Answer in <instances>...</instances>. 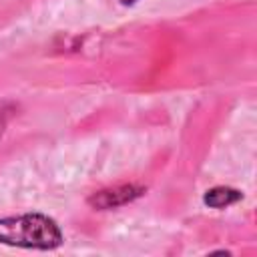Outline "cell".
I'll return each instance as SVG.
<instances>
[{"label": "cell", "mask_w": 257, "mask_h": 257, "mask_svg": "<svg viewBox=\"0 0 257 257\" xmlns=\"http://www.w3.org/2000/svg\"><path fill=\"white\" fill-rule=\"evenodd\" d=\"M239 199H241V193L235 189H229V187H215V189L205 193V203L209 207H215V209L229 207V205L237 203Z\"/></svg>", "instance_id": "3"}, {"label": "cell", "mask_w": 257, "mask_h": 257, "mask_svg": "<svg viewBox=\"0 0 257 257\" xmlns=\"http://www.w3.org/2000/svg\"><path fill=\"white\" fill-rule=\"evenodd\" d=\"M0 243L28 249H54L62 243L58 225L38 213L0 219Z\"/></svg>", "instance_id": "1"}, {"label": "cell", "mask_w": 257, "mask_h": 257, "mask_svg": "<svg viewBox=\"0 0 257 257\" xmlns=\"http://www.w3.org/2000/svg\"><path fill=\"white\" fill-rule=\"evenodd\" d=\"M141 193H143L141 187L122 185V187H114V189H106V191L94 193V195L88 199V203H90L94 209H116V207H120V205L131 203V201L137 199Z\"/></svg>", "instance_id": "2"}, {"label": "cell", "mask_w": 257, "mask_h": 257, "mask_svg": "<svg viewBox=\"0 0 257 257\" xmlns=\"http://www.w3.org/2000/svg\"><path fill=\"white\" fill-rule=\"evenodd\" d=\"M120 2H122V4H133L135 0H120Z\"/></svg>", "instance_id": "4"}]
</instances>
